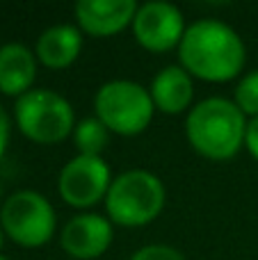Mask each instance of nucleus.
Wrapping results in <instances>:
<instances>
[{
	"label": "nucleus",
	"mask_w": 258,
	"mask_h": 260,
	"mask_svg": "<svg viewBox=\"0 0 258 260\" xmlns=\"http://www.w3.org/2000/svg\"><path fill=\"white\" fill-rule=\"evenodd\" d=\"M3 244H5V231L0 229V251H3Z\"/></svg>",
	"instance_id": "19"
},
{
	"label": "nucleus",
	"mask_w": 258,
	"mask_h": 260,
	"mask_svg": "<svg viewBox=\"0 0 258 260\" xmlns=\"http://www.w3.org/2000/svg\"><path fill=\"white\" fill-rule=\"evenodd\" d=\"M14 117L27 139L37 144H55L73 130V108L64 96L50 89H30L16 101Z\"/></svg>",
	"instance_id": "5"
},
{
	"label": "nucleus",
	"mask_w": 258,
	"mask_h": 260,
	"mask_svg": "<svg viewBox=\"0 0 258 260\" xmlns=\"http://www.w3.org/2000/svg\"><path fill=\"white\" fill-rule=\"evenodd\" d=\"M7 144H9V117L3 110V105H0V157L7 151Z\"/></svg>",
	"instance_id": "18"
},
{
	"label": "nucleus",
	"mask_w": 258,
	"mask_h": 260,
	"mask_svg": "<svg viewBox=\"0 0 258 260\" xmlns=\"http://www.w3.org/2000/svg\"><path fill=\"white\" fill-rule=\"evenodd\" d=\"M82 37L73 25H53L37 39V57L48 69H67L80 55Z\"/></svg>",
	"instance_id": "13"
},
{
	"label": "nucleus",
	"mask_w": 258,
	"mask_h": 260,
	"mask_svg": "<svg viewBox=\"0 0 258 260\" xmlns=\"http://www.w3.org/2000/svg\"><path fill=\"white\" fill-rule=\"evenodd\" d=\"M245 146L247 151L258 160V117H254L247 123V133H245Z\"/></svg>",
	"instance_id": "17"
},
{
	"label": "nucleus",
	"mask_w": 258,
	"mask_h": 260,
	"mask_svg": "<svg viewBox=\"0 0 258 260\" xmlns=\"http://www.w3.org/2000/svg\"><path fill=\"white\" fill-rule=\"evenodd\" d=\"M236 105L242 114L258 117V71H251L238 82L236 87Z\"/></svg>",
	"instance_id": "15"
},
{
	"label": "nucleus",
	"mask_w": 258,
	"mask_h": 260,
	"mask_svg": "<svg viewBox=\"0 0 258 260\" xmlns=\"http://www.w3.org/2000/svg\"><path fill=\"white\" fill-rule=\"evenodd\" d=\"M37 76L35 55L21 44H7L0 48V91L7 96L27 94Z\"/></svg>",
	"instance_id": "12"
},
{
	"label": "nucleus",
	"mask_w": 258,
	"mask_h": 260,
	"mask_svg": "<svg viewBox=\"0 0 258 260\" xmlns=\"http://www.w3.org/2000/svg\"><path fill=\"white\" fill-rule=\"evenodd\" d=\"M131 260H185V258L172 247H165V244H149V247H142L140 251L133 253Z\"/></svg>",
	"instance_id": "16"
},
{
	"label": "nucleus",
	"mask_w": 258,
	"mask_h": 260,
	"mask_svg": "<svg viewBox=\"0 0 258 260\" xmlns=\"http://www.w3.org/2000/svg\"><path fill=\"white\" fill-rule=\"evenodd\" d=\"M0 260H7V258H3V256H0Z\"/></svg>",
	"instance_id": "21"
},
{
	"label": "nucleus",
	"mask_w": 258,
	"mask_h": 260,
	"mask_svg": "<svg viewBox=\"0 0 258 260\" xmlns=\"http://www.w3.org/2000/svg\"><path fill=\"white\" fill-rule=\"evenodd\" d=\"M110 167L103 157L78 155L69 160V165L59 174V194L73 208H89L108 197Z\"/></svg>",
	"instance_id": "7"
},
{
	"label": "nucleus",
	"mask_w": 258,
	"mask_h": 260,
	"mask_svg": "<svg viewBox=\"0 0 258 260\" xmlns=\"http://www.w3.org/2000/svg\"><path fill=\"white\" fill-rule=\"evenodd\" d=\"M0 224L16 244L35 249L46 244L55 231V210L46 197L30 189L16 192L3 203Z\"/></svg>",
	"instance_id": "6"
},
{
	"label": "nucleus",
	"mask_w": 258,
	"mask_h": 260,
	"mask_svg": "<svg viewBox=\"0 0 258 260\" xmlns=\"http://www.w3.org/2000/svg\"><path fill=\"white\" fill-rule=\"evenodd\" d=\"M133 32L140 46L153 53H165L181 44L185 35L183 25V14L178 7L169 3H146L137 7L135 21H133Z\"/></svg>",
	"instance_id": "8"
},
{
	"label": "nucleus",
	"mask_w": 258,
	"mask_h": 260,
	"mask_svg": "<svg viewBox=\"0 0 258 260\" xmlns=\"http://www.w3.org/2000/svg\"><path fill=\"white\" fill-rule=\"evenodd\" d=\"M0 197H3V187H0Z\"/></svg>",
	"instance_id": "20"
},
{
	"label": "nucleus",
	"mask_w": 258,
	"mask_h": 260,
	"mask_svg": "<svg viewBox=\"0 0 258 260\" xmlns=\"http://www.w3.org/2000/svg\"><path fill=\"white\" fill-rule=\"evenodd\" d=\"M187 139L192 148L210 160H229L245 142V114L227 99H206L187 114Z\"/></svg>",
	"instance_id": "2"
},
{
	"label": "nucleus",
	"mask_w": 258,
	"mask_h": 260,
	"mask_svg": "<svg viewBox=\"0 0 258 260\" xmlns=\"http://www.w3.org/2000/svg\"><path fill=\"white\" fill-rule=\"evenodd\" d=\"M59 242L71 258H99L112 244V226L101 215H78L64 226Z\"/></svg>",
	"instance_id": "9"
},
{
	"label": "nucleus",
	"mask_w": 258,
	"mask_h": 260,
	"mask_svg": "<svg viewBox=\"0 0 258 260\" xmlns=\"http://www.w3.org/2000/svg\"><path fill=\"white\" fill-rule=\"evenodd\" d=\"M135 0H80L76 5V18L91 37H110L121 32L135 21Z\"/></svg>",
	"instance_id": "10"
},
{
	"label": "nucleus",
	"mask_w": 258,
	"mask_h": 260,
	"mask_svg": "<svg viewBox=\"0 0 258 260\" xmlns=\"http://www.w3.org/2000/svg\"><path fill=\"white\" fill-rule=\"evenodd\" d=\"M94 108L96 119L110 133L133 137L146 130L153 119L155 105L142 85L131 80H112L96 91Z\"/></svg>",
	"instance_id": "4"
},
{
	"label": "nucleus",
	"mask_w": 258,
	"mask_h": 260,
	"mask_svg": "<svg viewBox=\"0 0 258 260\" xmlns=\"http://www.w3.org/2000/svg\"><path fill=\"white\" fill-rule=\"evenodd\" d=\"M73 139L80 151V155H96L101 157V151L108 144V128L99 121V119H85L73 130Z\"/></svg>",
	"instance_id": "14"
},
{
	"label": "nucleus",
	"mask_w": 258,
	"mask_h": 260,
	"mask_svg": "<svg viewBox=\"0 0 258 260\" xmlns=\"http://www.w3.org/2000/svg\"><path fill=\"white\" fill-rule=\"evenodd\" d=\"M178 57L187 73L208 82H227L245 64V44L233 27L219 21H197L178 44Z\"/></svg>",
	"instance_id": "1"
},
{
	"label": "nucleus",
	"mask_w": 258,
	"mask_h": 260,
	"mask_svg": "<svg viewBox=\"0 0 258 260\" xmlns=\"http://www.w3.org/2000/svg\"><path fill=\"white\" fill-rule=\"evenodd\" d=\"M151 101L165 114H181L195 94L190 73L183 67H165L151 82Z\"/></svg>",
	"instance_id": "11"
},
{
	"label": "nucleus",
	"mask_w": 258,
	"mask_h": 260,
	"mask_svg": "<svg viewBox=\"0 0 258 260\" xmlns=\"http://www.w3.org/2000/svg\"><path fill=\"white\" fill-rule=\"evenodd\" d=\"M105 208L114 224L144 226L165 208V187L149 171H126L112 180L105 197Z\"/></svg>",
	"instance_id": "3"
}]
</instances>
